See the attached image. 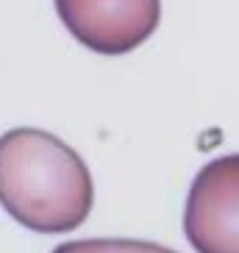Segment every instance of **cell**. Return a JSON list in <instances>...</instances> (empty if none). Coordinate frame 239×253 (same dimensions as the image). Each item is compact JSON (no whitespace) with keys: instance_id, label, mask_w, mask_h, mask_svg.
<instances>
[{"instance_id":"3957f363","label":"cell","mask_w":239,"mask_h":253,"mask_svg":"<svg viewBox=\"0 0 239 253\" xmlns=\"http://www.w3.org/2000/svg\"><path fill=\"white\" fill-rule=\"evenodd\" d=\"M56 11L81 45L122 56L159 28L161 0H56Z\"/></svg>"},{"instance_id":"6da1fadb","label":"cell","mask_w":239,"mask_h":253,"mask_svg":"<svg viewBox=\"0 0 239 253\" xmlns=\"http://www.w3.org/2000/svg\"><path fill=\"white\" fill-rule=\"evenodd\" d=\"M0 203L37 234H67L89 217L95 184L83 159L59 136L14 128L0 136Z\"/></svg>"},{"instance_id":"277c9868","label":"cell","mask_w":239,"mask_h":253,"mask_svg":"<svg viewBox=\"0 0 239 253\" xmlns=\"http://www.w3.org/2000/svg\"><path fill=\"white\" fill-rule=\"evenodd\" d=\"M53 253H175L156 242L142 239H81V242H64Z\"/></svg>"},{"instance_id":"7a4b0ae2","label":"cell","mask_w":239,"mask_h":253,"mask_svg":"<svg viewBox=\"0 0 239 253\" xmlns=\"http://www.w3.org/2000/svg\"><path fill=\"white\" fill-rule=\"evenodd\" d=\"M184 231L198 253H239V153L214 159L195 175Z\"/></svg>"}]
</instances>
